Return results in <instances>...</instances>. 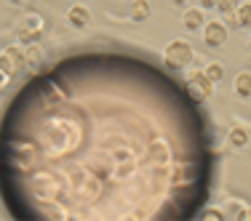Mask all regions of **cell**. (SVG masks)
I'll return each mask as SVG.
<instances>
[{"label":"cell","instance_id":"cell-18","mask_svg":"<svg viewBox=\"0 0 251 221\" xmlns=\"http://www.w3.org/2000/svg\"><path fill=\"white\" fill-rule=\"evenodd\" d=\"M5 86H8V75L0 69V91H5Z\"/></svg>","mask_w":251,"mask_h":221},{"label":"cell","instance_id":"cell-12","mask_svg":"<svg viewBox=\"0 0 251 221\" xmlns=\"http://www.w3.org/2000/svg\"><path fill=\"white\" fill-rule=\"evenodd\" d=\"M203 72L208 75V80H214V83H219L225 77V67L219 62H211V64H206V69H203Z\"/></svg>","mask_w":251,"mask_h":221},{"label":"cell","instance_id":"cell-21","mask_svg":"<svg viewBox=\"0 0 251 221\" xmlns=\"http://www.w3.org/2000/svg\"><path fill=\"white\" fill-rule=\"evenodd\" d=\"M171 3L179 5V8H187V3H190V0H171Z\"/></svg>","mask_w":251,"mask_h":221},{"label":"cell","instance_id":"cell-4","mask_svg":"<svg viewBox=\"0 0 251 221\" xmlns=\"http://www.w3.org/2000/svg\"><path fill=\"white\" fill-rule=\"evenodd\" d=\"M40 35H43V16L40 14H27L19 22V40L22 43H38Z\"/></svg>","mask_w":251,"mask_h":221},{"label":"cell","instance_id":"cell-22","mask_svg":"<svg viewBox=\"0 0 251 221\" xmlns=\"http://www.w3.org/2000/svg\"><path fill=\"white\" fill-rule=\"evenodd\" d=\"M11 5H19V3H25V0H8Z\"/></svg>","mask_w":251,"mask_h":221},{"label":"cell","instance_id":"cell-9","mask_svg":"<svg viewBox=\"0 0 251 221\" xmlns=\"http://www.w3.org/2000/svg\"><path fill=\"white\" fill-rule=\"evenodd\" d=\"M147 16H150V0H134V3H131V19L145 22Z\"/></svg>","mask_w":251,"mask_h":221},{"label":"cell","instance_id":"cell-7","mask_svg":"<svg viewBox=\"0 0 251 221\" xmlns=\"http://www.w3.org/2000/svg\"><path fill=\"white\" fill-rule=\"evenodd\" d=\"M25 59H27V67L32 69V72H38L40 67H43V48H40L38 43H27V48H25Z\"/></svg>","mask_w":251,"mask_h":221},{"label":"cell","instance_id":"cell-3","mask_svg":"<svg viewBox=\"0 0 251 221\" xmlns=\"http://www.w3.org/2000/svg\"><path fill=\"white\" fill-rule=\"evenodd\" d=\"M184 88H187V96L201 104V101L211 99V93H214V80H208L206 72H193V75L187 77V83H184Z\"/></svg>","mask_w":251,"mask_h":221},{"label":"cell","instance_id":"cell-20","mask_svg":"<svg viewBox=\"0 0 251 221\" xmlns=\"http://www.w3.org/2000/svg\"><path fill=\"white\" fill-rule=\"evenodd\" d=\"M201 8H217V0H201Z\"/></svg>","mask_w":251,"mask_h":221},{"label":"cell","instance_id":"cell-23","mask_svg":"<svg viewBox=\"0 0 251 221\" xmlns=\"http://www.w3.org/2000/svg\"><path fill=\"white\" fill-rule=\"evenodd\" d=\"M249 48H251V40H249Z\"/></svg>","mask_w":251,"mask_h":221},{"label":"cell","instance_id":"cell-1","mask_svg":"<svg viewBox=\"0 0 251 221\" xmlns=\"http://www.w3.org/2000/svg\"><path fill=\"white\" fill-rule=\"evenodd\" d=\"M190 62H193V45H190L187 40L176 38L166 45V64H169L171 69H182V67H187Z\"/></svg>","mask_w":251,"mask_h":221},{"label":"cell","instance_id":"cell-13","mask_svg":"<svg viewBox=\"0 0 251 221\" xmlns=\"http://www.w3.org/2000/svg\"><path fill=\"white\" fill-rule=\"evenodd\" d=\"M238 14V22H241V27H251V3H241L235 8Z\"/></svg>","mask_w":251,"mask_h":221},{"label":"cell","instance_id":"cell-10","mask_svg":"<svg viewBox=\"0 0 251 221\" xmlns=\"http://www.w3.org/2000/svg\"><path fill=\"white\" fill-rule=\"evenodd\" d=\"M235 93L243 99L251 96V72H241L235 77Z\"/></svg>","mask_w":251,"mask_h":221},{"label":"cell","instance_id":"cell-5","mask_svg":"<svg viewBox=\"0 0 251 221\" xmlns=\"http://www.w3.org/2000/svg\"><path fill=\"white\" fill-rule=\"evenodd\" d=\"M203 40H206L208 48H222L227 43V24L225 22H208L203 27Z\"/></svg>","mask_w":251,"mask_h":221},{"label":"cell","instance_id":"cell-2","mask_svg":"<svg viewBox=\"0 0 251 221\" xmlns=\"http://www.w3.org/2000/svg\"><path fill=\"white\" fill-rule=\"evenodd\" d=\"M25 67H27L25 48H19V45H8V48L0 51V69H3L8 77L25 72Z\"/></svg>","mask_w":251,"mask_h":221},{"label":"cell","instance_id":"cell-19","mask_svg":"<svg viewBox=\"0 0 251 221\" xmlns=\"http://www.w3.org/2000/svg\"><path fill=\"white\" fill-rule=\"evenodd\" d=\"M238 219H241V221H251V208H243L241 216H238Z\"/></svg>","mask_w":251,"mask_h":221},{"label":"cell","instance_id":"cell-11","mask_svg":"<svg viewBox=\"0 0 251 221\" xmlns=\"http://www.w3.org/2000/svg\"><path fill=\"white\" fill-rule=\"evenodd\" d=\"M230 144L238 147V149L246 147V144H249V133H246L243 128H232V131H230Z\"/></svg>","mask_w":251,"mask_h":221},{"label":"cell","instance_id":"cell-6","mask_svg":"<svg viewBox=\"0 0 251 221\" xmlns=\"http://www.w3.org/2000/svg\"><path fill=\"white\" fill-rule=\"evenodd\" d=\"M67 22H70V27L83 29V27H88V22H91V11H88L83 3H75L73 8L67 11Z\"/></svg>","mask_w":251,"mask_h":221},{"label":"cell","instance_id":"cell-15","mask_svg":"<svg viewBox=\"0 0 251 221\" xmlns=\"http://www.w3.org/2000/svg\"><path fill=\"white\" fill-rule=\"evenodd\" d=\"M201 219H225V213L217 211V208H206V211L201 213Z\"/></svg>","mask_w":251,"mask_h":221},{"label":"cell","instance_id":"cell-17","mask_svg":"<svg viewBox=\"0 0 251 221\" xmlns=\"http://www.w3.org/2000/svg\"><path fill=\"white\" fill-rule=\"evenodd\" d=\"M225 16H227V24H230L232 29L241 27V22H238V14H235V11H230V14H225Z\"/></svg>","mask_w":251,"mask_h":221},{"label":"cell","instance_id":"cell-14","mask_svg":"<svg viewBox=\"0 0 251 221\" xmlns=\"http://www.w3.org/2000/svg\"><path fill=\"white\" fill-rule=\"evenodd\" d=\"M238 5H241V0H217V8L222 11V14H230V11H235Z\"/></svg>","mask_w":251,"mask_h":221},{"label":"cell","instance_id":"cell-8","mask_svg":"<svg viewBox=\"0 0 251 221\" xmlns=\"http://www.w3.org/2000/svg\"><path fill=\"white\" fill-rule=\"evenodd\" d=\"M182 24L187 29H203L206 27V16H203V8H184Z\"/></svg>","mask_w":251,"mask_h":221},{"label":"cell","instance_id":"cell-16","mask_svg":"<svg viewBox=\"0 0 251 221\" xmlns=\"http://www.w3.org/2000/svg\"><path fill=\"white\" fill-rule=\"evenodd\" d=\"M241 211H243V205L241 202H230V205H227V216H241Z\"/></svg>","mask_w":251,"mask_h":221}]
</instances>
